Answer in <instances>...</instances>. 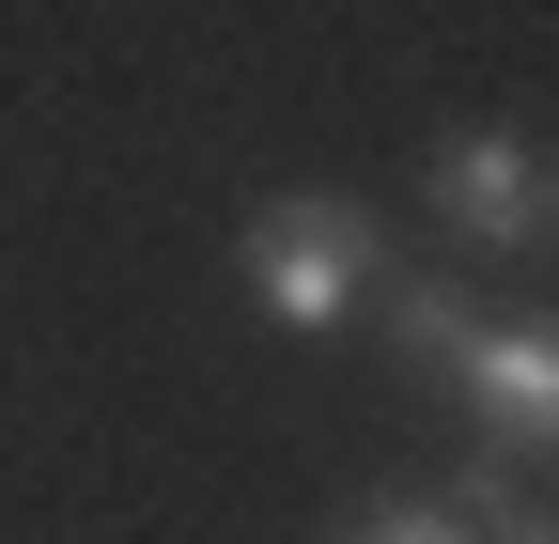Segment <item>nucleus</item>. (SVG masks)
Returning <instances> with one entry per match:
<instances>
[{
  "mask_svg": "<svg viewBox=\"0 0 559 544\" xmlns=\"http://www.w3.org/2000/svg\"><path fill=\"white\" fill-rule=\"evenodd\" d=\"M436 218L466 249H544V218H559L544 141H528V125H451V141H436Z\"/></svg>",
  "mask_w": 559,
  "mask_h": 544,
  "instance_id": "obj_2",
  "label": "nucleus"
},
{
  "mask_svg": "<svg viewBox=\"0 0 559 544\" xmlns=\"http://www.w3.org/2000/svg\"><path fill=\"white\" fill-rule=\"evenodd\" d=\"M451 389H466L481 451L544 466V436H559V327H544V311H481V327H466V358H451Z\"/></svg>",
  "mask_w": 559,
  "mask_h": 544,
  "instance_id": "obj_3",
  "label": "nucleus"
},
{
  "mask_svg": "<svg viewBox=\"0 0 559 544\" xmlns=\"http://www.w3.org/2000/svg\"><path fill=\"white\" fill-rule=\"evenodd\" d=\"M326 544H481V529H466L451 498H373L358 529H326Z\"/></svg>",
  "mask_w": 559,
  "mask_h": 544,
  "instance_id": "obj_5",
  "label": "nucleus"
},
{
  "mask_svg": "<svg viewBox=\"0 0 559 544\" xmlns=\"http://www.w3.org/2000/svg\"><path fill=\"white\" fill-rule=\"evenodd\" d=\"M481 544H559V529H544V513H513V529H481Z\"/></svg>",
  "mask_w": 559,
  "mask_h": 544,
  "instance_id": "obj_6",
  "label": "nucleus"
},
{
  "mask_svg": "<svg viewBox=\"0 0 559 544\" xmlns=\"http://www.w3.org/2000/svg\"><path fill=\"white\" fill-rule=\"evenodd\" d=\"M234 264H249V311L296 327V343H311V327H358L389 296V249H373V218L342 187H280L264 218L234 234Z\"/></svg>",
  "mask_w": 559,
  "mask_h": 544,
  "instance_id": "obj_1",
  "label": "nucleus"
},
{
  "mask_svg": "<svg viewBox=\"0 0 559 544\" xmlns=\"http://www.w3.org/2000/svg\"><path fill=\"white\" fill-rule=\"evenodd\" d=\"M373 327H389L404 358H436V374H451V358H466V327H481V296H466V281H404V296H373Z\"/></svg>",
  "mask_w": 559,
  "mask_h": 544,
  "instance_id": "obj_4",
  "label": "nucleus"
}]
</instances>
